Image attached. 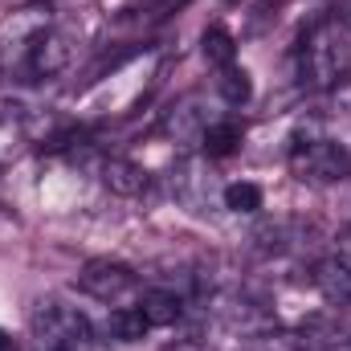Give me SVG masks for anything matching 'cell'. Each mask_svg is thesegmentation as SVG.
<instances>
[{"label": "cell", "mask_w": 351, "mask_h": 351, "mask_svg": "<svg viewBox=\"0 0 351 351\" xmlns=\"http://www.w3.org/2000/svg\"><path fill=\"white\" fill-rule=\"evenodd\" d=\"M351 74V29L343 21H319L302 41V78L315 90H335Z\"/></svg>", "instance_id": "6da1fadb"}, {"label": "cell", "mask_w": 351, "mask_h": 351, "mask_svg": "<svg viewBox=\"0 0 351 351\" xmlns=\"http://www.w3.org/2000/svg\"><path fill=\"white\" fill-rule=\"evenodd\" d=\"M33 339L37 351H94V327L62 302H41L33 311Z\"/></svg>", "instance_id": "7a4b0ae2"}, {"label": "cell", "mask_w": 351, "mask_h": 351, "mask_svg": "<svg viewBox=\"0 0 351 351\" xmlns=\"http://www.w3.org/2000/svg\"><path fill=\"white\" fill-rule=\"evenodd\" d=\"M290 172L302 184L327 188V184H343L351 176V152L335 139H306L290 147Z\"/></svg>", "instance_id": "3957f363"}, {"label": "cell", "mask_w": 351, "mask_h": 351, "mask_svg": "<svg viewBox=\"0 0 351 351\" xmlns=\"http://www.w3.org/2000/svg\"><path fill=\"white\" fill-rule=\"evenodd\" d=\"M78 290L90 294L94 302H102V306H114V311L139 302V278H135V269H127V265H119V262H86L82 274H78Z\"/></svg>", "instance_id": "277c9868"}, {"label": "cell", "mask_w": 351, "mask_h": 351, "mask_svg": "<svg viewBox=\"0 0 351 351\" xmlns=\"http://www.w3.org/2000/svg\"><path fill=\"white\" fill-rule=\"evenodd\" d=\"M164 135L176 143H200L204 131H208V114L200 110V98H180L172 110L164 114Z\"/></svg>", "instance_id": "5b68a950"}, {"label": "cell", "mask_w": 351, "mask_h": 351, "mask_svg": "<svg viewBox=\"0 0 351 351\" xmlns=\"http://www.w3.org/2000/svg\"><path fill=\"white\" fill-rule=\"evenodd\" d=\"M98 176H102V184H106L114 196H139V192L152 184L147 168H139L135 160H123V156L102 160V164H98Z\"/></svg>", "instance_id": "8992f818"}, {"label": "cell", "mask_w": 351, "mask_h": 351, "mask_svg": "<svg viewBox=\"0 0 351 351\" xmlns=\"http://www.w3.org/2000/svg\"><path fill=\"white\" fill-rule=\"evenodd\" d=\"M70 53H74L70 41H66L62 33H49V29H45V33L33 41V49H29V70L49 78V74H58V70L70 66Z\"/></svg>", "instance_id": "52a82bcc"}, {"label": "cell", "mask_w": 351, "mask_h": 351, "mask_svg": "<svg viewBox=\"0 0 351 351\" xmlns=\"http://www.w3.org/2000/svg\"><path fill=\"white\" fill-rule=\"evenodd\" d=\"M315 290L331 302V306H351V265L339 258L315 265Z\"/></svg>", "instance_id": "ba28073f"}, {"label": "cell", "mask_w": 351, "mask_h": 351, "mask_svg": "<svg viewBox=\"0 0 351 351\" xmlns=\"http://www.w3.org/2000/svg\"><path fill=\"white\" fill-rule=\"evenodd\" d=\"M139 311H143V319L152 323V327H176L180 323V315H184V298L176 294V290H143L139 294Z\"/></svg>", "instance_id": "9c48e42d"}, {"label": "cell", "mask_w": 351, "mask_h": 351, "mask_svg": "<svg viewBox=\"0 0 351 351\" xmlns=\"http://www.w3.org/2000/svg\"><path fill=\"white\" fill-rule=\"evenodd\" d=\"M172 192L188 204V208H196V213H200V208L213 200V180H204V172L188 160V164H180V168L172 172Z\"/></svg>", "instance_id": "30bf717a"}, {"label": "cell", "mask_w": 351, "mask_h": 351, "mask_svg": "<svg viewBox=\"0 0 351 351\" xmlns=\"http://www.w3.org/2000/svg\"><path fill=\"white\" fill-rule=\"evenodd\" d=\"M241 139H245L241 123H208V131H204L200 147H204V156H208V160H229V156L241 147Z\"/></svg>", "instance_id": "8fae6325"}, {"label": "cell", "mask_w": 351, "mask_h": 351, "mask_svg": "<svg viewBox=\"0 0 351 351\" xmlns=\"http://www.w3.org/2000/svg\"><path fill=\"white\" fill-rule=\"evenodd\" d=\"M200 53H204L208 66L225 70V66L237 62V41H233V33H229L225 25H213V29H204V37H200Z\"/></svg>", "instance_id": "7c38bea8"}, {"label": "cell", "mask_w": 351, "mask_h": 351, "mask_svg": "<svg viewBox=\"0 0 351 351\" xmlns=\"http://www.w3.org/2000/svg\"><path fill=\"white\" fill-rule=\"evenodd\" d=\"M106 331H110L119 343H139V339L152 331V323L143 319V311H139V302H135V306H119V311H110Z\"/></svg>", "instance_id": "4fadbf2b"}, {"label": "cell", "mask_w": 351, "mask_h": 351, "mask_svg": "<svg viewBox=\"0 0 351 351\" xmlns=\"http://www.w3.org/2000/svg\"><path fill=\"white\" fill-rule=\"evenodd\" d=\"M221 200H225L229 213H245V217L265 208V192L254 180H233V184H225V188H221Z\"/></svg>", "instance_id": "5bb4252c"}, {"label": "cell", "mask_w": 351, "mask_h": 351, "mask_svg": "<svg viewBox=\"0 0 351 351\" xmlns=\"http://www.w3.org/2000/svg\"><path fill=\"white\" fill-rule=\"evenodd\" d=\"M217 94H221L229 106H245V102L254 98V82H250V74L233 62V66L217 70Z\"/></svg>", "instance_id": "9a60e30c"}, {"label": "cell", "mask_w": 351, "mask_h": 351, "mask_svg": "<svg viewBox=\"0 0 351 351\" xmlns=\"http://www.w3.org/2000/svg\"><path fill=\"white\" fill-rule=\"evenodd\" d=\"M241 351H302L298 335H282V331H262V335H250L241 339Z\"/></svg>", "instance_id": "2e32d148"}, {"label": "cell", "mask_w": 351, "mask_h": 351, "mask_svg": "<svg viewBox=\"0 0 351 351\" xmlns=\"http://www.w3.org/2000/svg\"><path fill=\"white\" fill-rule=\"evenodd\" d=\"M339 262H348V265H351V233L343 237V245H339Z\"/></svg>", "instance_id": "e0dca14e"}, {"label": "cell", "mask_w": 351, "mask_h": 351, "mask_svg": "<svg viewBox=\"0 0 351 351\" xmlns=\"http://www.w3.org/2000/svg\"><path fill=\"white\" fill-rule=\"evenodd\" d=\"M8 348H12V339H8V331L0 327V351H8Z\"/></svg>", "instance_id": "ac0fdd59"}, {"label": "cell", "mask_w": 351, "mask_h": 351, "mask_svg": "<svg viewBox=\"0 0 351 351\" xmlns=\"http://www.w3.org/2000/svg\"><path fill=\"white\" fill-rule=\"evenodd\" d=\"M343 351H351V335H348V343H343Z\"/></svg>", "instance_id": "d6986e66"}]
</instances>
